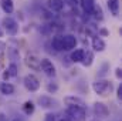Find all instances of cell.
<instances>
[{"instance_id": "cell-1", "label": "cell", "mask_w": 122, "mask_h": 121, "mask_svg": "<svg viewBox=\"0 0 122 121\" xmlns=\"http://www.w3.org/2000/svg\"><path fill=\"white\" fill-rule=\"evenodd\" d=\"M92 90H94L95 94L105 97V95H108V94H111V93L114 91V84H112L109 80L98 78L97 81L92 83Z\"/></svg>"}, {"instance_id": "cell-2", "label": "cell", "mask_w": 122, "mask_h": 121, "mask_svg": "<svg viewBox=\"0 0 122 121\" xmlns=\"http://www.w3.org/2000/svg\"><path fill=\"white\" fill-rule=\"evenodd\" d=\"M3 26H4V30L7 34H10V36H16L17 33H19V23L13 19V17H4L3 19Z\"/></svg>"}, {"instance_id": "cell-3", "label": "cell", "mask_w": 122, "mask_h": 121, "mask_svg": "<svg viewBox=\"0 0 122 121\" xmlns=\"http://www.w3.org/2000/svg\"><path fill=\"white\" fill-rule=\"evenodd\" d=\"M23 83H24V87L29 91H31V93H34V91H37L40 88V80L34 74H27L24 77V81Z\"/></svg>"}, {"instance_id": "cell-4", "label": "cell", "mask_w": 122, "mask_h": 121, "mask_svg": "<svg viewBox=\"0 0 122 121\" xmlns=\"http://www.w3.org/2000/svg\"><path fill=\"white\" fill-rule=\"evenodd\" d=\"M40 70H43L44 71V74L46 76H48V77H54L56 76V66L53 64V61L48 60V59H41L40 60Z\"/></svg>"}, {"instance_id": "cell-5", "label": "cell", "mask_w": 122, "mask_h": 121, "mask_svg": "<svg viewBox=\"0 0 122 121\" xmlns=\"http://www.w3.org/2000/svg\"><path fill=\"white\" fill-rule=\"evenodd\" d=\"M65 114L71 118V120H82L85 117V108H81V107H68Z\"/></svg>"}, {"instance_id": "cell-6", "label": "cell", "mask_w": 122, "mask_h": 121, "mask_svg": "<svg viewBox=\"0 0 122 121\" xmlns=\"http://www.w3.org/2000/svg\"><path fill=\"white\" fill-rule=\"evenodd\" d=\"M64 103L68 105V107H81V108H85V101L80 97H75V95H67L64 98Z\"/></svg>"}, {"instance_id": "cell-7", "label": "cell", "mask_w": 122, "mask_h": 121, "mask_svg": "<svg viewBox=\"0 0 122 121\" xmlns=\"http://www.w3.org/2000/svg\"><path fill=\"white\" fill-rule=\"evenodd\" d=\"M94 113L98 118H105L109 116V110L104 103H95L94 104Z\"/></svg>"}, {"instance_id": "cell-8", "label": "cell", "mask_w": 122, "mask_h": 121, "mask_svg": "<svg viewBox=\"0 0 122 121\" xmlns=\"http://www.w3.org/2000/svg\"><path fill=\"white\" fill-rule=\"evenodd\" d=\"M62 43H64V50H72L77 46V37L72 34H64Z\"/></svg>"}, {"instance_id": "cell-9", "label": "cell", "mask_w": 122, "mask_h": 121, "mask_svg": "<svg viewBox=\"0 0 122 121\" xmlns=\"http://www.w3.org/2000/svg\"><path fill=\"white\" fill-rule=\"evenodd\" d=\"M38 104L43 108H53L57 105V101L48 95H41V97H38Z\"/></svg>"}, {"instance_id": "cell-10", "label": "cell", "mask_w": 122, "mask_h": 121, "mask_svg": "<svg viewBox=\"0 0 122 121\" xmlns=\"http://www.w3.org/2000/svg\"><path fill=\"white\" fill-rule=\"evenodd\" d=\"M24 61H26V66L30 67L31 70H40V59H37L34 54H29Z\"/></svg>"}, {"instance_id": "cell-11", "label": "cell", "mask_w": 122, "mask_h": 121, "mask_svg": "<svg viewBox=\"0 0 122 121\" xmlns=\"http://www.w3.org/2000/svg\"><path fill=\"white\" fill-rule=\"evenodd\" d=\"M92 49H94V51H104L107 49V44L99 36H97L92 38Z\"/></svg>"}, {"instance_id": "cell-12", "label": "cell", "mask_w": 122, "mask_h": 121, "mask_svg": "<svg viewBox=\"0 0 122 121\" xmlns=\"http://www.w3.org/2000/svg\"><path fill=\"white\" fill-rule=\"evenodd\" d=\"M17 74H19V68H17V66H16L14 63H11V64L7 67V70L3 73V78H4V80H9L10 77H17Z\"/></svg>"}, {"instance_id": "cell-13", "label": "cell", "mask_w": 122, "mask_h": 121, "mask_svg": "<svg viewBox=\"0 0 122 121\" xmlns=\"http://www.w3.org/2000/svg\"><path fill=\"white\" fill-rule=\"evenodd\" d=\"M78 3L81 4V9H82L87 14H92L94 6H95V1H94V0H80Z\"/></svg>"}, {"instance_id": "cell-14", "label": "cell", "mask_w": 122, "mask_h": 121, "mask_svg": "<svg viewBox=\"0 0 122 121\" xmlns=\"http://www.w3.org/2000/svg\"><path fill=\"white\" fill-rule=\"evenodd\" d=\"M0 7L6 14H10L14 10V3L13 0H0Z\"/></svg>"}, {"instance_id": "cell-15", "label": "cell", "mask_w": 122, "mask_h": 121, "mask_svg": "<svg viewBox=\"0 0 122 121\" xmlns=\"http://www.w3.org/2000/svg\"><path fill=\"white\" fill-rule=\"evenodd\" d=\"M0 93L4 95H11V94H14V86L7 81H3V83H0Z\"/></svg>"}, {"instance_id": "cell-16", "label": "cell", "mask_w": 122, "mask_h": 121, "mask_svg": "<svg viewBox=\"0 0 122 121\" xmlns=\"http://www.w3.org/2000/svg\"><path fill=\"white\" fill-rule=\"evenodd\" d=\"M107 4H108L109 11L114 16H118L119 14V0H107Z\"/></svg>"}, {"instance_id": "cell-17", "label": "cell", "mask_w": 122, "mask_h": 121, "mask_svg": "<svg viewBox=\"0 0 122 121\" xmlns=\"http://www.w3.org/2000/svg\"><path fill=\"white\" fill-rule=\"evenodd\" d=\"M47 3L53 11H61L64 9V0H48Z\"/></svg>"}, {"instance_id": "cell-18", "label": "cell", "mask_w": 122, "mask_h": 121, "mask_svg": "<svg viewBox=\"0 0 122 121\" xmlns=\"http://www.w3.org/2000/svg\"><path fill=\"white\" fill-rule=\"evenodd\" d=\"M51 46L54 50L57 51H62L64 50V43H62V36H56L53 40H51Z\"/></svg>"}, {"instance_id": "cell-19", "label": "cell", "mask_w": 122, "mask_h": 121, "mask_svg": "<svg viewBox=\"0 0 122 121\" xmlns=\"http://www.w3.org/2000/svg\"><path fill=\"white\" fill-rule=\"evenodd\" d=\"M84 50L82 49H77V50H74L72 53H71V61H74V63H81V60H82V57H84Z\"/></svg>"}, {"instance_id": "cell-20", "label": "cell", "mask_w": 122, "mask_h": 121, "mask_svg": "<svg viewBox=\"0 0 122 121\" xmlns=\"http://www.w3.org/2000/svg\"><path fill=\"white\" fill-rule=\"evenodd\" d=\"M92 61H94V54H92L91 51H85V53H84V57H82V60H81V64H82L84 67H90L92 64Z\"/></svg>"}, {"instance_id": "cell-21", "label": "cell", "mask_w": 122, "mask_h": 121, "mask_svg": "<svg viewBox=\"0 0 122 121\" xmlns=\"http://www.w3.org/2000/svg\"><path fill=\"white\" fill-rule=\"evenodd\" d=\"M6 50H7V56H9L11 60H17V59L20 57L19 49H16V47H7Z\"/></svg>"}, {"instance_id": "cell-22", "label": "cell", "mask_w": 122, "mask_h": 121, "mask_svg": "<svg viewBox=\"0 0 122 121\" xmlns=\"http://www.w3.org/2000/svg\"><path fill=\"white\" fill-rule=\"evenodd\" d=\"M23 111L27 114V116H30L34 113V104L31 103V101H26L24 104H23Z\"/></svg>"}, {"instance_id": "cell-23", "label": "cell", "mask_w": 122, "mask_h": 121, "mask_svg": "<svg viewBox=\"0 0 122 121\" xmlns=\"http://www.w3.org/2000/svg\"><path fill=\"white\" fill-rule=\"evenodd\" d=\"M92 14H94V17L97 19V20H102L104 19V16H102V9L99 7V6H94V10H92Z\"/></svg>"}, {"instance_id": "cell-24", "label": "cell", "mask_w": 122, "mask_h": 121, "mask_svg": "<svg viewBox=\"0 0 122 121\" xmlns=\"http://www.w3.org/2000/svg\"><path fill=\"white\" fill-rule=\"evenodd\" d=\"M57 90H58V86H57L56 83H50V84H47V91H48V93H56Z\"/></svg>"}, {"instance_id": "cell-25", "label": "cell", "mask_w": 122, "mask_h": 121, "mask_svg": "<svg viewBox=\"0 0 122 121\" xmlns=\"http://www.w3.org/2000/svg\"><path fill=\"white\" fill-rule=\"evenodd\" d=\"M6 49H7V46H6V43L0 40V57H1V56H3V54L6 53Z\"/></svg>"}, {"instance_id": "cell-26", "label": "cell", "mask_w": 122, "mask_h": 121, "mask_svg": "<svg viewBox=\"0 0 122 121\" xmlns=\"http://www.w3.org/2000/svg\"><path fill=\"white\" fill-rule=\"evenodd\" d=\"M44 121H56V116H54L53 113H48V114H46Z\"/></svg>"}, {"instance_id": "cell-27", "label": "cell", "mask_w": 122, "mask_h": 121, "mask_svg": "<svg viewBox=\"0 0 122 121\" xmlns=\"http://www.w3.org/2000/svg\"><path fill=\"white\" fill-rule=\"evenodd\" d=\"M115 76H117L118 78H121V77H122V70L119 68V67H118V68L115 70Z\"/></svg>"}, {"instance_id": "cell-28", "label": "cell", "mask_w": 122, "mask_h": 121, "mask_svg": "<svg viewBox=\"0 0 122 121\" xmlns=\"http://www.w3.org/2000/svg\"><path fill=\"white\" fill-rule=\"evenodd\" d=\"M117 95H118V100H122V84L118 87V94Z\"/></svg>"}, {"instance_id": "cell-29", "label": "cell", "mask_w": 122, "mask_h": 121, "mask_svg": "<svg viewBox=\"0 0 122 121\" xmlns=\"http://www.w3.org/2000/svg\"><path fill=\"white\" fill-rule=\"evenodd\" d=\"M58 121H72V120H71V118H70V117H68V116L65 114V116H62V117H61V118H60Z\"/></svg>"}, {"instance_id": "cell-30", "label": "cell", "mask_w": 122, "mask_h": 121, "mask_svg": "<svg viewBox=\"0 0 122 121\" xmlns=\"http://www.w3.org/2000/svg\"><path fill=\"white\" fill-rule=\"evenodd\" d=\"M67 3H70L71 6H75V4H78V0H65Z\"/></svg>"}, {"instance_id": "cell-31", "label": "cell", "mask_w": 122, "mask_h": 121, "mask_svg": "<svg viewBox=\"0 0 122 121\" xmlns=\"http://www.w3.org/2000/svg\"><path fill=\"white\" fill-rule=\"evenodd\" d=\"M0 121H7V117L4 114H0Z\"/></svg>"}, {"instance_id": "cell-32", "label": "cell", "mask_w": 122, "mask_h": 121, "mask_svg": "<svg viewBox=\"0 0 122 121\" xmlns=\"http://www.w3.org/2000/svg\"><path fill=\"white\" fill-rule=\"evenodd\" d=\"M101 34H104V36H107V34H108V31H107V30H104V29H102V30H101Z\"/></svg>"}, {"instance_id": "cell-33", "label": "cell", "mask_w": 122, "mask_h": 121, "mask_svg": "<svg viewBox=\"0 0 122 121\" xmlns=\"http://www.w3.org/2000/svg\"><path fill=\"white\" fill-rule=\"evenodd\" d=\"M3 36V30H1V27H0V37Z\"/></svg>"}, {"instance_id": "cell-34", "label": "cell", "mask_w": 122, "mask_h": 121, "mask_svg": "<svg viewBox=\"0 0 122 121\" xmlns=\"http://www.w3.org/2000/svg\"><path fill=\"white\" fill-rule=\"evenodd\" d=\"M13 121H21V120H19V118H16V120H13Z\"/></svg>"}, {"instance_id": "cell-35", "label": "cell", "mask_w": 122, "mask_h": 121, "mask_svg": "<svg viewBox=\"0 0 122 121\" xmlns=\"http://www.w3.org/2000/svg\"><path fill=\"white\" fill-rule=\"evenodd\" d=\"M91 121H99V120H98V118H95V120H91Z\"/></svg>"}, {"instance_id": "cell-36", "label": "cell", "mask_w": 122, "mask_h": 121, "mask_svg": "<svg viewBox=\"0 0 122 121\" xmlns=\"http://www.w3.org/2000/svg\"><path fill=\"white\" fill-rule=\"evenodd\" d=\"M0 104H1V98H0Z\"/></svg>"}]
</instances>
